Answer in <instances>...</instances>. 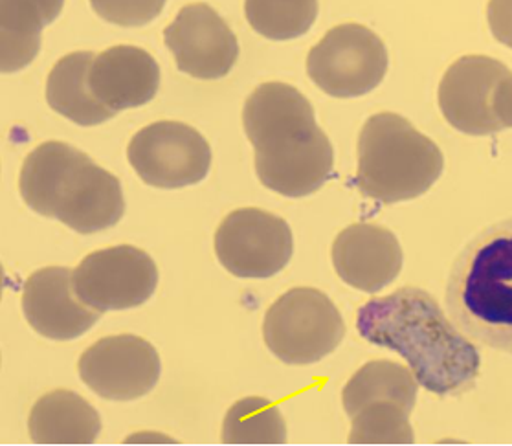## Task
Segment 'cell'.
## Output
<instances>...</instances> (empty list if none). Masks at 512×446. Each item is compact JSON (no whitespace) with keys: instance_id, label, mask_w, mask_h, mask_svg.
I'll list each match as a JSON object with an SVG mask.
<instances>
[{"instance_id":"obj_11","label":"cell","mask_w":512,"mask_h":446,"mask_svg":"<svg viewBox=\"0 0 512 446\" xmlns=\"http://www.w3.org/2000/svg\"><path fill=\"white\" fill-rule=\"evenodd\" d=\"M79 300L92 309L125 311L144 305L158 285L153 257L131 245L111 246L85 257L72 274Z\"/></svg>"},{"instance_id":"obj_23","label":"cell","mask_w":512,"mask_h":446,"mask_svg":"<svg viewBox=\"0 0 512 446\" xmlns=\"http://www.w3.org/2000/svg\"><path fill=\"white\" fill-rule=\"evenodd\" d=\"M167 0H90L92 10L107 23L136 28L153 23Z\"/></svg>"},{"instance_id":"obj_4","label":"cell","mask_w":512,"mask_h":446,"mask_svg":"<svg viewBox=\"0 0 512 446\" xmlns=\"http://www.w3.org/2000/svg\"><path fill=\"white\" fill-rule=\"evenodd\" d=\"M446 307L472 340L512 355V217L479 232L457 256Z\"/></svg>"},{"instance_id":"obj_14","label":"cell","mask_w":512,"mask_h":446,"mask_svg":"<svg viewBox=\"0 0 512 446\" xmlns=\"http://www.w3.org/2000/svg\"><path fill=\"white\" fill-rule=\"evenodd\" d=\"M164 43L180 72L191 78L221 79L239 57V43L223 17L208 4H188L164 30Z\"/></svg>"},{"instance_id":"obj_13","label":"cell","mask_w":512,"mask_h":446,"mask_svg":"<svg viewBox=\"0 0 512 446\" xmlns=\"http://www.w3.org/2000/svg\"><path fill=\"white\" fill-rule=\"evenodd\" d=\"M509 74L511 70L494 57L465 56L454 61L439 85V107L446 122L470 136L503 131L494 100Z\"/></svg>"},{"instance_id":"obj_2","label":"cell","mask_w":512,"mask_h":446,"mask_svg":"<svg viewBox=\"0 0 512 446\" xmlns=\"http://www.w3.org/2000/svg\"><path fill=\"white\" fill-rule=\"evenodd\" d=\"M243 125L256 149L257 177L268 190L300 199L333 177V144L296 87L281 81L259 85L246 100Z\"/></svg>"},{"instance_id":"obj_20","label":"cell","mask_w":512,"mask_h":446,"mask_svg":"<svg viewBox=\"0 0 512 446\" xmlns=\"http://www.w3.org/2000/svg\"><path fill=\"white\" fill-rule=\"evenodd\" d=\"M94 57L92 52L61 57L46 79V101L50 109L83 127L100 125L116 116L90 90L89 72Z\"/></svg>"},{"instance_id":"obj_9","label":"cell","mask_w":512,"mask_h":446,"mask_svg":"<svg viewBox=\"0 0 512 446\" xmlns=\"http://www.w3.org/2000/svg\"><path fill=\"white\" fill-rule=\"evenodd\" d=\"M127 158L145 184L162 190L195 186L208 177L212 149L197 129L180 122H155L134 134Z\"/></svg>"},{"instance_id":"obj_1","label":"cell","mask_w":512,"mask_h":446,"mask_svg":"<svg viewBox=\"0 0 512 446\" xmlns=\"http://www.w3.org/2000/svg\"><path fill=\"white\" fill-rule=\"evenodd\" d=\"M357 329L369 344L399 353L424 390L439 397L461 395L478 379V347L457 331L426 290L402 287L369 300L358 309Z\"/></svg>"},{"instance_id":"obj_17","label":"cell","mask_w":512,"mask_h":446,"mask_svg":"<svg viewBox=\"0 0 512 446\" xmlns=\"http://www.w3.org/2000/svg\"><path fill=\"white\" fill-rule=\"evenodd\" d=\"M89 85L94 98L118 114L155 98L160 68L155 57L138 46H112L94 57Z\"/></svg>"},{"instance_id":"obj_25","label":"cell","mask_w":512,"mask_h":446,"mask_svg":"<svg viewBox=\"0 0 512 446\" xmlns=\"http://www.w3.org/2000/svg\"><path fill=\"white\" fill-rule=\"evenodd\" d=\"M496 114L500 118V122L507 127H512V72L503 79L496 92V100H494Z\"/></svg>"},{"instance_id":"obj_12","label":"cell","mask_w":512,"mask_h":446,"mask_svg":"<svg viewBox=\"0 0 512 446\" xmlns=\"http://www.w3.org/2000/svg\"><path fill=\"white\" fill-rule=\"evenodd\" d=\"M79 377L107 401H136L160 379V357L147 340L134 335L101 338L78 362Z\"/></svg>"},{"instance_id":"obj_6","label":"cell","mask_w":512,"mask_h":446,"mask_svg":"<svg viewBox=\"0 0 512 446\" xmlns=\"http://www.w3.org/2000/svg\"><path fill=\"white\" fill-rule=\"evenodd\" d=\"M419 382L412 369L391 360H373L358 369L342 391L349 419V443L410 445L415 441L410 415Z\"/></svg>"},{"instance_id":"obj_15","label":"cell","mask_w":512,"mask_h":446,"mask_svg":"<svg viewBox=\"0 0 512 446\" xmlns=\"http://www.w3.org/2000/svg\"><path fill=\"white\" fill-rule=\"evenodd\" d=\"M72 274L65 267H46L24 283V318L39 335L57 342L85 335L103 314L79 300Z\"/></svg>"},{"instance_id":"obj_7","label":"cell","mask_w":512,"mask_h":446,"mask_svg":"<svg viewBox=\"0 0 512 446\" xmlns=\"http://www.w3.org/2000/svg\"><path fill=\"white\" fill-rule=\"evenodd\" d=\"M346 335L336 305L322 290L296 287L270 305L263 338L272 355L290 364L307 366L331 355Z\"/></svg>"},{"instance_id":"obj_5","label":"cell","mask_w":512,"mask_h":446,"mask_svg":"<svg viewBox=\"0 0 512 446\" xmlns=\"http://www.w3.org/2000/svg\"><path fill=\"white\" fill-rule=\"evenodd\" d=\"M357 155L358 190L382 204L421 197L445 169L437 144L395 112L368 118L358 136Z\"/></svg>"},{"instance_id":"obj_21","label":"cell","mask_w":512,"mask_h":446,"mask_svg":"<svg viewBox=\"0 0 512 446\" xmlns=\"http://www.w3.org/2000/svg\"><path fill=\"white\" fill-rule=\"evenodd\" d=\"M287 424L278 406L263 397H246L235 402L223 423L226 445H283Z\"/></svg>"},{"instance_id":"obj_22","label":"cell","mask_w":512,"mask_h":446,"mask_svg":"<svg viewBox=\"0 0 512 446\" xmlns=\"http://www.w3.org/2000/svg\"><path fill=\"white\" fill-rule=\"evenodd\" d=\"M248 24L272 41L298 39L318 17V0H245Z\"/></svg>"},{"instance_id":"obj_8","label":"cell","mask_w":512,"mask_h":446,"mask_svg":"<svg viewBox=\"0 0 512 446\" xmlns=\"http://www.w3.org/2000/svg\"><path fill=\"white\" fill-rule=\"evenodd\" d=\"M388 50L379 35L357 23L340 24L312 46L307 74L333 98H358L377 89L388 72Z\"/></svg>"},{"instance_id":"obj_24","label":"cell","mask_w":512,"mask_h":446,"mask_svg":"<svg viewBox=\"0 0 512 446\" xmlns=\"http://www.w3.org/2000/svg\"><path fill=\"white\" fill-rule=\"evenodd\" d=\"M487 21L494 39L512 48V0H490Z\"/></svg>"},{"instance_id":"obj_18","label":"cell","mask_w":512,"mask_h":446,"mask_svg":"<svg viewBox=\"0 0 512 446\" xmlns=\"http://www.w3.org/2000/svg\"><path fill=\"white\" fill-rule=\"evenodd\" d=\"M28 430L39 445H90L100 435L101 419L78 393L56 390L35 402Z\"/></svg>"},{"instance_id":"obj_3","label":"cell","mask_w":512,"mask_h":446,"mask_svg":"<svg viewBox=\"0 0 512 446\" xmlns=\"http://www.w3.org/2000/svg\"><path fill=\"white\" fill-rule=\"evenodd\" d=\"M19 191L35 213L78 234H96L125 213L122 182L65 142H45L24 160Z\"/></svg>"},{"instance_id":"obj_10","label":"cell","mask_w":512,"mask_h":446,"mask_svg":"<svg viewBox=\"0 0 512 446\" xmlns=\"http://www.w3.org/2000/svg\"><path fill=\"white\" fill-rule=\"evenodd\" d=\"M215 254L237 278L265 279L279 274L294 254L285 219L259 208L228 213L215 232Z\"/></svg>"},{"instance_id":"obj_16","label":"cell","mask_w":512,"mask_h":446,"mask_svg":"<svg viewBox=\"0 0 512 446\" xmlns=\"http://www.w3.org/2000/svg\"><path fill=\"white\" fill-rule=\"evenodd\" d=\"M333 265L353 289L375 294L391 285L402 270V248L393 232L377 224L357 223L333 243Z\"/></svg>"},{"instance_id":"obj_19","label":"cell","mask_w":512,"mask_h":446,"mask_svg":"<svg viewBox=\"0 0 512 446\" xmlns=\"http://www.w3.org/2000/svg\"><path fill=\"white\" fill-rule=\"evenodd\" d=\"M65 0H0L2 72H19L41 50V32L54 23Z\"/></svg>"}]
</instances>
